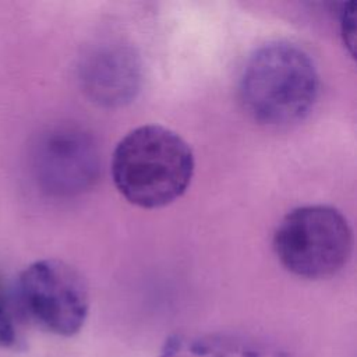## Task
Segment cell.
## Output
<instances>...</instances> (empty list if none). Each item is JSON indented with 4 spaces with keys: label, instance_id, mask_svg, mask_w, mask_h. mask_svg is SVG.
Listing matches in <instances>:
<instances>
[{
    "label": "cell",
    "instance_id": "cell-5",
    "mask_svg": "<svg viewBox=\"0 0 357 357\" xmlns=\"http://www.w3.org/2000/svg\"><path fill=\"white\" fill-rule=\"evenodd\" d=\"M33 172L47 194L68 197L86 191L99 172L96 142L77 126L50 128L35 146Z\"/></svg>",
    "mask_w": 357,
    "mask_h": 357
},
{
    "label": "cell",
    "instance_id": "cell-3",
    "mask_svg": "<svg viewBox=\"0 0 357 357\" xmlns=\"http://www.w3.org/2000/svg\"><path fill=\"white\" fill-rule=\"evenodd\" d=\"M279 262L305 279L337 273L353 251V231L340 211L328 205H305L289 212L273 234Z\"/></svg>",
    "mask_w": 357,
    "mask_h": 357
},
{
    "label": "cell",
    "instance_id": "cell-2",
    "mask_svg": "<svg viewBox=\"0 0 357 357\" xmlns=\"http://www.w3.org/2000/svg\"><path fill=\"white\" fill-rule=\"evenodd\" d=\"M245 112L265 126H289L303 120L319 93V75L300 46L276 40L254 50L238 84Z\"/></svg>",
    "mask_w": 357,
    "mask_h": 357
},
{
    "label": "cell",
    "instance_id": "cell-9",
    "mask_svg": "<svg viewBox=\"0 0 357 357\" xmlns=\"http://www.w3.org/2000/svg\"><path fill=\"white\" fill-rule=\"evenodd\" d=\"M356 3H346L344 8L342 11V32L344 36V43L353 47L354 43V21H356V13H354Z\"/></svg>",
    "mask_w": 357,
    "mask_h": 357
},
{
    "label": "cell",
    "instance_id": "cell-8",
    "mask_svg": "<svg viewBox=\"0 0 357 357\" xmlns=\"http://www.w3.org/2000/svg\"><path fill=\"white\" fill-rule=\"evenodd\" d=\"M17 343V331L8 308L0 303V347L8 349Z\"/></svg>",
    "mask_w": 357,
    "mask_h": 357
},
{
    "label": "cell",
    "instance_id": "cell-4",
    "mask_svg": "<svg viewBox=\"0 0 357 357\" xmlns=\"http://www.w3.org/2000/svg\"><path fill=\"white\" fill-rule=\"evenodd\" d=\"M17 298L31 319L60 336L79 332L89 310L88 289L79 272L54 258L35 261L21 272Z\"/></svg>",
    "mask_w": 357,
    "mask_h": 357
},
{
    "label": "cell",
    "instance_id": "cell-6",
    "mask_svg": "<svg viewBox=\"0 0 357 357\" xmlns=\"http://www.w3.org/2000/svg\"><path fill=\"white\" fill-rule=\"evenodd\" d=\"M88 96L103 106H120L135 98L141 84V64L134 50L121 43L93 49L81 66Z\"/></svg>",
    "mask_w": 357,
    "mask_h": 357
},
{
    "label": "cell",
    "instance_id": "cell-7",
    "mask_svg": "<svg viewBox=\"0 0 357 357\" xmlns=\"http://www.w3.org/2000/svg\"><path fill=\"white\" fill-rule=\"evenodd\" d=\"M159 357H290L282 349L223 333H177L166 339Z\"/></svg>",
    "mask_w": 357,
    "mask_h": 357
},
{
    "label": "cell",
    "instance_id": "cell-1",
    "mask_svg": "<svg viewBox=\"0 0 357 357\" xmlns=\"http://www.w3.org/2000/svg\"><path fill=\"white\" fill-rule=\"evenodd\" d=\"M194 174V153L177 132L145 124L127 132L112 156V177L132 205L162 208L180 198Z\"/></svg>",
    "mask_w": 357,
    "mask_h": 357
}]
</instances>
